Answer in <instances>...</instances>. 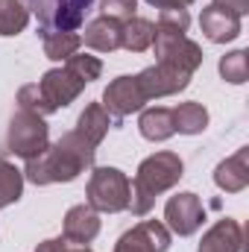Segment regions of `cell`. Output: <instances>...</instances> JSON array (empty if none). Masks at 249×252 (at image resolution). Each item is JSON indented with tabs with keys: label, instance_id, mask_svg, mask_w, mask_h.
I'll return each instance as SVG.
<instances>
[{
	"label": "cell",
	"instance_id": "52a82bcc",
	"mask_svg": "<svg viewBox=\"0 0 249 252\" xmlns=\"http://www.w3.org/2000/svg\"><path fill=\"white\" fill-rule=\"evenodd\" d=\"M35 85H38L41 97L47 100V106H50L53 112H59V109H64V106H70V103L85 91L88 82L64 64V67H53V70H47Z\"/></svg>",
	"mask_w": 249,
	"mask_h": 252
},
{
	"label": "cell",
	"instance_id": "9c48e42d",
	"mask_svg": "<svg viewBox=\"0 0 249 252\" xmlns=\"http://www.w3.org/2000/svg\"><path fill=\"white\" fill-rule=\"evenodd\" d=\"M164 220H167L164 226H167L170 232H176L179 238L193 235V232L202 226V220H205L202 199H199L196 193H190V190H182V193L170 196L167 205H164Z\"/></svg>",
	"mask_w": 249,
	"mask_h": 252
},
{
	"label": "cell",
	"instance_id": "484cf974",
	"mask_svg": "<svg viewBox=\"0 0 249 252\" xmlns=\"http://www.w3.org/2000/svg\"><path fill=\"white\" fill-rule=\"evenodd\" d=\"M64 64H67L73 73H79L85 82H94V79H100V73H103V62H100L97 56H88V53H73Z\"/></svg>",
	"mask_w": 249,
	"mask_h": 252
},
{
	"label": "cell",
	"instance_id": "4316f807",
	"mask_svg": "<svg viewBox=\"0 0 249 252\" xmlns=\"http://www.w3.org/2000/svg\"><path fill=\"white\" fill-rule=\"evenodd\" d=\"M138 12V0H100V15L124 24L129 18H135Z\"/></svg>",
	"mask_w": 249,
	"mask_h": 252
},
{
	"label": "cell",
	"instance_id": "4dcf8cb0",
	"mask_svg": "<svg viewBox=\"0 0 249 252\" xmlns=\"http://www.w3.org/2000/svg\"><path fill=\"white\" fill-rule=\"evenodd\" d=\"M214 3H220V6H226V9H232V12H238L241 18L249 12V0H214Z\"/></svg>",
	"mask_w": 249,
	"mask_h": 252
},
{
	"label": "cell",
	"instance_id": "7402d4cb",
	"mask_svg": "<svg viewBox=\"0 0 249 252\" xmlns=\"http://www.w3.org/2000/svg\"><path fill=\"white\" fill-rule=\"evenodd\" d=\"M27 24H30V9L24 6V0H0V35L3 38L24 32Z\"/></svg>",
	"mask_w": 249,
	"mask_h": 252
},
{
	"label": "cell",
	"instance_id": "44dd1931",
	"mask_svg": "<svg viewBox=\"0 0 249 252\" xmlns=\"http://www.w3.org/2000/svg\"><path fill=\"white\" fill-rule=\"evenodd\" d=\"M208 126V109L202 103H179L173 109V129L179 135H199Z\"/></svg>",
	"mask_w": 249,
	"mask_h": 252
},
{
	"label": "cell",
	"instance_id": "f546056e",
	"mask_svg": "<svg viewBox=\"0 0 249 252\" xmlns=\"http://www.w3.org/2000/svg\"><path fill=\"white\" fill-rule=\"evenodd\" d=\"M150 6H156V9H187L190 3H196V0H147Z\"/></svg>",
	"mask_w": 249,
	"mask_h": 252
},
{
	"label": "cell",
	"instance_id": "8992f818",
	"mask_svg": "<svg viewBox=\"0 0 249 252\" xmlns=\"http://www.w3.org/2000/svg\"><path fill=\"white\" fill-rule=\"evenodd\" d=\"M153 50H156V62H164L182 73H196V67L202 64V47L196 41H190L185 32H164L156 30L153 35Z\"/></svg>",
	"mask_w": 249,
	"mask_h": 252
},
{
	"label": "cell",
	"instance_id": "5bb4252c",
	"mask_svg": "<svg viewBox=\"0 0 249 252\" xmlns=\"http://www.w3.org/2000/svg\"><path fill=\"white\" fill-rule=\"evenodd\" d=\"M196 252H244V226L232 217L217 220L202 235Z\"/></svg>",
	"mask_w": 249,
	"mask_h": 252
},
{
	"label": "cell",
	"instance_id": "8fae6325",
	"mask_svg": "<svg viewBox=\"0 0 249 252\" xmlns=\"http://www.w3.org/2000/svg\"><path fill=\"white\" fill-rule=\"evenodd\" d=\"M138 82H141L147 100H161V97L185 91L190 85V73H182V70H176V67H170L164 62H156L138 73Z\"/></svg>",
	"mask_w": 249,
	"mask_h": 252
},
{
	"label": "cell",
	"instance_id": "1f68e13d",
	"mask_svg": "<svg viewBox=\"0 0 249 252\" xmlns=\"http://www.w3.org/2000/svg\"><path fill=\"white\" fill-rule=\"evenodd\" d=\"M67 252H91L88 247H76V250H67Z\"/></svg>",
	"mask_w": 249,
	"mask_h": 252
},
{
	"label": "cell",
	"instance_id": "d6986e66",
	"mask_svg": "<svg viewBox=\"0 0 249 252\" xmlns=\"http://www.w3.org/2000/svg\"><path fill=\"white\" fill-rule=\"evenodd\" d=\"M153 35H156V24L147 18H129L121 27V47L129 53H144L153 47Z\"/></svg>",
	"mask_w": 249,
	"mask_h": 252
},
{
	"label": "cell",
	"instance_id": "cb8c5ba5",
	"mask_svg": "<svg viewBox=\"0 0 249 252\" xmlns=\"http://www.w3.org/2000/svg\"><path fill=\"white\" fill-rule=\"evenodd\" d=\"M220 76L232 85H244L249 76V53L247 50H232L220 59Z\"/></svg>",
	"mask_w": 249,
	"mask_h": 252
},
{
	"label": "cell",
	"instance_id": "f1b7e54d",
	"mask_svg": "<svg viewBox=\"0 0 249 252\" xmlns=\"http://www.w3.org/2000/svg\"><path fill=\"white\" fill-rule=\"evenodd\" d=\"M32 252H67V241L64 238H50V241H41Z\"/></svg>",
	"mask_w": 249,
	"mask_h": 252
},
{
	"label": "cell",
	"instance_id": "5b68a950",
	"mask_svg": "<svg viewBox=\"0 0 249 252\" xmlns=\"http://www.w3.org/2000/svg\"><path fill=\"white\" fill-rule=\"evenodd\" d=\"M91 3L94 0H24L30 15L38 18L41 30H62V32H73L82 27Z\"/></svg>",
	"mask_w": 249,
	"mask_h": 252
},
{
	"label": "cell",
	"instance_id": "ac0fdd59",
	"mask_svg": "<svg viewBox=\"0 0 249 252\" xmlns=\"http://www.w3.org/2000/svg\"><path fill=\"white\" fill-rule=\"evenodd\" d=\"M109 126H112V118H109V112L103 109V103H88V106L82 109L79 121H76V132H79L82 138H88L94 147H100L103 138H106V132H109Z\"/></svg>",
	"mask_w": 249,
	"mask_h": 252
},
{
	"label": "cell",
	"instance_id": "ffe728a7",
	"mask_svg": "<svg viewBox=\"0 0 249 252\" xmlns=\"http://www.w3.org/2000/svg\"><path fill=\"white\" fill-rule=\"evenodd\" d=\"M41 41H44V56L53 62H67L82 47V38L76 32H62V30H41Z\"/></svg>",
	"mask_w": 249,
	"mask_h": 252
},
{
	"label": "cell",
	"instance_id": "83f0119b",
	"mask_svg": "<svg viewBox=\"0 0 249 252\" xmlns=\"http://www.w3.org/2000/svg\"><path fill=\"white\" fill-rule=\"evenodd\" d=\"M187 27H190L187 9H161L156 24V30H164V32H187Z\"/></svg>",
	"mask_w": 249,
	"mask_h": 252
},
{
	"label": "cell",
	"instance_id": "3957f363",
	"mask_svg": "<svg viewBox=\"0 0 249 252\" xmlns=\"http://www.w3.org/2000/svg\"><path fill=\"white\" fill-rule=\"evenodd\" d=\"M85 202L97 214H121L129 208V179L118 167H94L85 185Z\"/></svg>",
	"mask_w": 249,
	"mask_h": 252
},
{
	"label": "cell",
	"instance_id": "6da1fadb",
	"mask_svg": "<svg viewBox=\"0 0 249 252\" xmlns=\"http://www.w3.org/2000/svg\"><path fill=\"white\" fill-rule=\"evenodd\" d=\"M94 153H97V147L88 138H82L76 129H70V132H64L53 147H47L35 158H27V167L21 173L32 185L73 182L82 170H88L94 164Z\"/></svg>",
	"mask_w": 249,
	"mask_h": 252
},
{
	"label": "cell",
	"instance_id": "9a60e30c",
	"mask_svg": "<svg viewBox=\"0 0 249 252\" xmlns=\"http://www.w3.org/2000/svg\"><path fill=\"white\" fill-rule=\"evenodd\" d=\"M214 185L226 193H241L249 185V147H241L235 156L223 158L214 167Z\"/></svg>",
	"mask_w": 249,
	"mask_h": 252
},
{
	"label": "cell",
	"instance_id": "277c9868",
	"mask_svg": "<svg viewBox=\"0 0 249 252\" xmlns=\"http://www.w3.org/2000/svg\"><path fill=\"white\" fill-rule=\"evenodd\" d=\"M6 147L9 153L27 158H35L38 153H44L50 147V129L44 124L41 115H32L27 109H18L9 121V132H6Z\"/></svg>",
	"mask_w": 249,
	"mask_h": 252
},
{
	"label": "cell",
	"instance_id": "4fadbf2b",
	"mask_svg": "<svg viewBox=\"0 0 249 252\" xmlns=\"http://www.w3.org/2000/svg\"><path fill=\"white\" fill-rule=\"evenodd\" d=\"M97 235H100V214H97L88 202L67 208V214H64V220H62V238L67 244L85 247V244H91Z\"/></svg>",
	"mask_w": 249,
	"mask_h": 252
},
{
	"label": "cell",
	"instance_id": "30bf717a",
	"mask_svg": "<svg viewBox=\"0 0 249 252\" xmlns=\"http://www.w3.org/2000/svg\"><path fill=\"white\" fill-rule=\"evenodd\" d=\"M170 250V229L161 220H141L124 232L115 244V252H167Z\"/></svg>",
	"mask_w": 249,
	"mask_h": 252
},
{
	"label": "cell",
	"instance_id": "2e32d148",
	"mask_svg": "<svg viewBox=\"0 0 249 252\" xmlns=\"http://www.w3.org/2000/svg\"><path fill=\"white\" fill-rule=\"evenodd\" d=\"M121 27L124 24L100 15V18L85 24V32L79 38H82V44H88L97 53H115V50H121Z\"/></svg>",
	"mask_w": 249,
	"mask_h": 252
},
{
	"label": "cell",
	"instance_id": "ba28073f",
	"mask_svg": "<svg viewBox=\"0 0 249 252\" xmlns=\"http://www.w3.org/2000/svg\"><path fill=\"white\" fill-rule=\"evenodd\" d=\"M147 103H150V100H147V94H144L138 76H118V79H112V82L106 85V91H103V109H106L109 115H115V121H124L129 115L141 112Z\"/></svg>",
	"mask_w": 249,
	"mask_h": 252
},
{
	"label": "cell",
	"instance_id": "e0dca14e",
	"mask_svg": "<svg viewBox=\"0 0 249 252\" xmlns=\"http://www.w3.org/2000/svg\"><path fill=\"white\" fill-rule=\"evenodd\" d=\"M138 129L147 141L153 144H161L167 138L176 135L173 129V109H164V106H153V109H141V121H138Z\"/></svg>",
	"mask_w": 249,
	"mask_h": 252
},
{
	"label": "cell",
	"instance_id": "7c38bea8",
	"mask_svg": "<svg viewBox=\"0 0 249 252\" xmlns=\"http://www.w3.org/2000/svg\"><path fill=\"white\" fill-rule=\"evenodd\" d=\"M199 27H202V35L214 44H226V41H235L241 35V15L220 6V3H208L199 15Z\"/></svg>",
	"mask_w": 249,
	"mask_h": 252
},
{
	"label": "cell",
	"instance_id": "603a6c76",
	"mask_svg": "<svg viewBox=\"0 0 249 252\" xmlns=\"http://www.w3.org/2000/svg\"><path fill=\"white\" fill-rule=\"evenodd\" d=\"M24 193V173L0 156V208H9Z\"/></svg>",
	"mask_w": 249,
	"mask_h": 252
},
{
	"label": "cell",
	"instance_id": "7a4b0ae2",
	"mask_svg": "<svg viewBox=\"0 0 249 252\" xmlns=\"http://www.w3.org/2000/svg\"><path fill=\"white\" fill-rule=\"evenodd\" d=\"M182 176H185V164H182L179 153L161 150V153L147 156L138 164L135 182H129V208L126 211H132L135 217L150 214L156 199H158V193H164L173 185H179Z\"/></svg>",
	"mask_w": 249,
	"mask_h": 252
},
{
	"label": "cell",
	"instance_id": "d4e9b609",
	"mask_svg": "<svg viewBox=\"0 0 249 252\" xmlns=\"http://www.w3.org/2000/svg\"><path fill=\"white\" fill-rule=\"evenodd\" d=\"M18 109H27V112H32V115H41V118L53 115V109H50L47 100L41 97V91H38L35 82H32V85H24V88L18 91Z\"/></svg>",
	"mask_w": 249,
	"mask_h": 252
}]
</instances>
